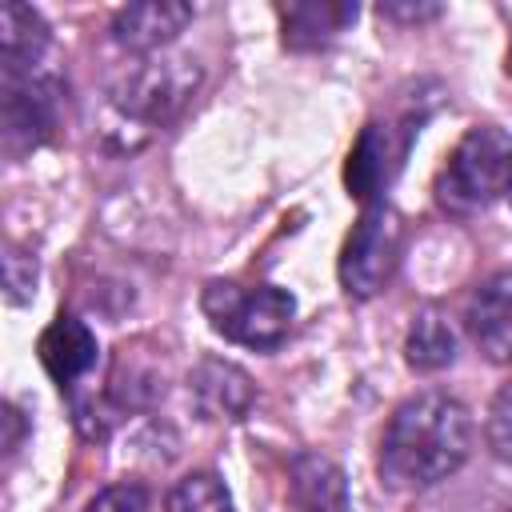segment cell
Masks as SVG:
<instances>
[{
    "label": "cell",
    "mask_w": 512,
    "mask_h": 512,
    "mask_svg": "<svg viewBox=\"0 0 512 512\" xmlns=\"http://www.w3.org/2000/svg\"><path fill=\"white\" fill-rule=\"evenodd\" d=\"M472 452V416L448 392L408 396L380 436V480L400 492L448 480Z\"/></svg>",
    "instance_id": "cell-1"
},
{
    "label": "cell",
    "mask_w": 512,
    "mask_h": 512,
    "mask_svg": "<svg viewBox=\"0 0 512 512\" xmlns=\"http://www.w3.org/2000/svg\"><path fill=\"white\" fill-rule=\"evenodd\" d=\"M512 188V136L504 128L480 124L460 136L444 168L436 172V204L452 216H476L492 208Z\"/></svg>",
    "instance_id": "cell-2"
},
{
    "label": "cell",
    "mask_w": 512,
    "mask_h": 512,
    "mask_svg": "<svg viewBox=\"0 0 512 512\" xmlns=\"http://www.w3.org/2000/svg\"><path fill=\"white\" fill-rule=\"evenodd\" d=\"M200 308L224 340L256 348V352L280 348L296 320V296L276 284L248 288V284H232V280H212V284H204Z\"/></svg>",
    "instance_id": "cell-3"
},
{
    "label": "cell",
    "mask_w": 512,
    "mask_h": 512,
    "mask_svg": "<svg viewBox=\"0 0 512 512\" xmlns=\"http://www.w3.org/2000/svg\"><path fill=\"white\" fill-rule=\"evenodd\" d=\"M400 240H404V228H400V216L380 200V204H368L360 212V220L352 224L344 248H340V288L356 300H368L376 296L392 272H396V260H400Z\"/></svg>",
    "instance_id": "cell-4"
},
{
    "label": "cell",
    "mask_w": 512,
    "mask_h": 512,
    "mask_svg": "<svg viewBox=\"0 0 512 512\" xmlns=\"http://www.w3.org/2000/svg\"><path fill=\"white\" fill-rule=\"evenodd\" d=\"M196 80L200 72L188 60H144L140 68L116 80L108 104L120 120H132L144 132H152L184 108V100L196 92Z\"/></svg>",
    "instance_id": "cell-5"
},
{
    "label": "cell",
    "mask_w": 512,
    "mask_h": 512,
    "mask_svg": "<svg viewBox=\"0 0 512 512\" xmlns=\"http://www.w3.org/2000/svg\"><path fill=\"white\" fill-rule=\"evenodd\" d=\"M420 128L412 124H380V120H368L348 152V164H344V184H348V196H356L364 208L368 204H380V196L388 192V184L396 180L404 156H408V144Z\"/></svg>",
    "instance_id": "cell-6"
},
{
    "label": "cell",
    "mask_w": 512,
    "mask_h": 512,
    "mask_svg": "<svg viewBox=\"0 0 512 512\" xmlns=\"http://www.w3.org/2000/svg\"><path fill=\"white\" fill-rule=\"evenodd\" d=\"M60 120V84L40 72L4 76V148L8 156L32 152L52 140Z\"/></svg>",
    "instance_id": "cell-7"
},
{
    "label": "cell",
    "mask_w": 512,
    "mask_h": 512,
    "mask_svg": "<svg viewBox=\"0 0 512 512\" xmlns=\"http://www.w3.org/2000/svg\"><path fill=\"white\" fill-rule=\"evenodd\" d=\"M464 328L492 364H512V272H492L472 288Z\"/></svg>",
    "instance_id": "cell-8"
},
{
    "label": "cell",
    "mask_w": 512,
    "mask_h": 512,
    "mask_svg": "<svg viewBox=\"0 0 512 512\" xmlns=\"http://www.w3.org/2000/svg\"><path fill=\"white\" fill-rule=\"evenodd\" d=\"M192 4L180 0H140L112 16V40L128 52H160L192 24Z\"/></svg>",
    "instance_id": "cell-9"
},
{
    "label": "cell",
    "mask_w": 512,
    "mask_h": 512,
    "mask_svg": "<svg viewBox=\"0 0 512 512\" xmlns=\"http://www.w3.org/2000/svg\"><path fill=\"white\" fill-rule=\"evenodd\" d=\"M356 4L348 0H292L280 4V32H284V48L292 52H316L328 48L352 20H356Z\"/></svg>",
    "instance_id": "cell-10"
},
{
    "label": "cell",
    "mask_w": 512,
    "mask_h": 512,
    "mask_svg": "<svg viewBox=\"0 0 512 512\" xmlns=\"http://www.w3.org/2000/svg\"><path fill=\"white\" fill-rule=\"evenodd\" d=\"M36 356H40L44 372H48L60 388H68V384H76V380L96 364V332H92L84 320H76V316H56V320L40 332Z\"/></svg>",
    "instance_id": "cell-11"
},
{
    "label": "cell",
    "mask_w": 512,
    "mask_h": 512,
    "mask_svg": "<svg viewBox=\"0 0 512 512\" xmlns=\"http://www.w3.org/2000/svg\"><path fill=\"white\" fill-rule=\"evenodd\" d=\"M188 392L208 420H240L256 400L252 380L236 364L216 360V356L196 364V372L188 376Z\"/></svg>",
    "instance_id": "cell-12"
},
{
    "label": "cell",
    "mask_w": 512,
    "mask_h": 512,
    "mask_svg": "<svg viewBox=\"0 0 512 512\" xmlns=\"http://www.w3.org/2000/svg\"><path fill=\"white\" fill-rule=\"evenodd\" d=\"M292 476V496L300 512H348V480L340 472L336 460H328L324 452H296L288 464Z\"/></svg>",
    "instance_id": "cell-13"
},
{
    "label": "cell",
    "mask_w": 512,
    "mask_h": 512,
    "mask_svg": "<svg viewBox=\"0 0 512 512\" xmlns=\"http://www.w3.org/2000/svg\"><path fill=\"white\" fill-rule=\"evenodd\" d=\"M48 48V24L36 8L8 0L0 12V60H4V76H24L36 72L40 56Z\"/></svg>",
    "instance_id": "cell-14"
},
{
    "label": "cell",
    "mask_w": 512,
    "mask_h": 512,
    "mask_svg": "<svg viewBox=\"0 0 512 512\" xmlns=\"http://www.w3.org/2000/svg\"><path fill=\"white\" fill-rule=\"evenodd\" d=\"M404 360L416 372H440V368H448L456 360V336H452L448 320L436 308H424L412 320L408 340H404Z\"/></svg>",
    "instance_id": "cell-15"
},
{
    "label": "cell",
    "mask_w": 512,
    "mask_h": 512,
    "mask_svg": "<svg viewBox=\"0 0 512 512\" xmlns=\"http://www.w3.org/2000/svg\"><path fill=\"white\" fill-rule=\"evenodd\" d=\"M164 512H236L224 480L216 472H188L172 484Z\"/></svg>",
    "instance_id": "cell-16"
},
{
    "label": "cell",
    "mask_w": 512,
    "mask_h": 512,
    "mask_svg": "<svg viewBox=\"0 0 512 512\" xmlns=\"http://www.w3.org/2000/svg\"><path fill=\"white\" fill-rule=\"evenodd\" d=\"M484 432H488L492 456L512 468V380H504V384L496 388V396H492V404H488V424H484Z\"/></svg>",
    "instance_id": "cell-17"
},
{
    "label": "cell",
    "mask_w": 512,
    "mask_h": 512,
    "mask_svg": "<svg viewBox=\"0 0 512 512\" xmlns=\"http://www.w3.org/2000/svg\"><path fill=\"white\" fill-rule=\"evenodd\" d=\"M80 512H148V492L140 484H112L96 492Z\"/></svg>",
    "instance_id": "cell-18"
},
{
    "label": "cell",
    "mask_w": 512,
    "mask_h": 512,
    "mask_svg": "<svg viewBox=\"0 0 512 512\" xmlns=\"http://www.w3.org/2000/svg\"><path fill=\"white\" fill-rule=\"evenodd\" d=\"M4 288H8L12 304H24L36 292V260L24 256L20 248H8V256H4Z\"/></svg>",
    "instance_id": "cell-19"
},
{
    "label": "cell",
    "mask_w": 512,
    "mask_h": 512,
    "mask_svg": "<svg viewBox=\"0 0 512 512\" xmlns=\"http://www.w3.org/2000/svg\"><path fill=\"white\" fill-rule=\"evenodd\" d=\"M380 16L404 20V24H420V20H436V16H440V4H404V0H388V4H380Z\"/></svg>",
    "instance_id": "cell-20"
},
{
    "label": "cell",
    "mask_w": 512,
    "mask_h": 512,
    "mask_svg": "<svg viewBox=\"0 0 512 512\" xmlns=\"http://www.w3.org/2000/svg\"><path fill=\"white\" fill-rule=\"evenodd\" d=\"M504 68H508V76H512V48H508V56H504Z\"/></svg>",
    "instance_id": "cell-21"
},
{
    "label": "cell",
    "mask_w": 512,
    "mask_h": 512,
    "mask_svg": "<svg viewBox=\"0 0 512 512\" xmlns=\"http://www.w3.org/2000/svg\"><path fill=\"white\" fill-rule=\"evenodd\" d=\"M508 200H512V188H508Z\"/></svg>",
    "instance_id": "cell-22"
}]
</instances>
